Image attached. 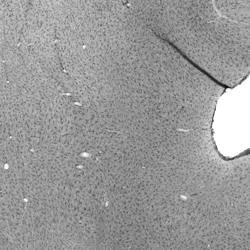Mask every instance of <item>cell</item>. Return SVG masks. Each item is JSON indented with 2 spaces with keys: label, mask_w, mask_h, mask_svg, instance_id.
Listing matches in <instances>:
<instances>
[{
  "label": "cell",
  "mask_w": 250,
  "mask_h": 250,
  "mask_svg": "<svg viewBox=\"0 0 250 250\" xmlns=\"http://www.w3.org/2000/svg\"><path fill=\"white\" fill-rule=\"evenodd\" d=\"M213 1L217 11L223 17L238 23L250 24V0Z\"/></svg>",
  "instance_id": "6da1fadb"
}]
</instances>
